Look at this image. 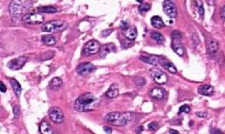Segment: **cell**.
Listing matches in <instances>:
<instances>
[{
    "mask_svg": "<svg viewBox=\"0 0 225 134\" xmlns=\"http://www.w3.org/2000/svg\"><path fill=\"white\" fill-rule=\"evenodd\" d=\"M100 101L93 93L86 92L80 95L74 102V109L80 112L93 111L99 107Z\"/></svg>",
    "mask_w": 225,
    "mask_h": 134,
    "instance_id": "6da1fadb",
    "label": "cell"
},
{
    "mask_svg": "<svg viewBox=\"0 0 225 134\" xmlns=\"http://www.w3.org/2000/svg\"><path fill=\"white\" fill-rule=\"evenodd\" d=\"M104 120L113 126L122 127L130 122L131 115L128 112H111L105 116Z\"/></svg>",
    "mask_w": 225,
    "mask_h": 134,
    "instance_id": "7a4b0ae2",
    "label": "cell"
},
{
    "mask_svg": "<svg viewBox=\"0 0 225 134\" xmlns=\"http://www.w3.org/2000/svg\"><path fill=\"white\" fill-rule=\"evenodd\" d=\"M68 28V23L62 20H53L41 25V31L47 33H57Z\"/></svg>",
    "mask_w": 225,
    "mask_h": 134,
    "instance_id": "3957f363",
    "label": "cell"
},
{
    "mask_svg": "<svg viewBox=\"0 0 225 134\" xmlns=\"http://www.w3.org/2000/svg\"><path fill=\"white\" fill-rule=\"evenodd\" d=\"M22 21L27 24H40L44 21V17L37 11H31L23 15Z\"/></svg>",
    "mask_w": 225,
    "mask_h": 134,
    "instance_id": "277c9868",
    "label": "cell"
},
{
    "mask_svg": "<svg viewBox=\"0 0 225 134\" xmlns=\"http://www.w3.org/2000/svg\"><path fill=\"white\" fill-rule=\"evenodd\" d=\"M100 45L97 40H90L87 42L82 49V54L85 57L95 55L100 51Z\"/></svg>",
    "mask_w": 225,
    "mask_h": 134,
    "instance_id": "5b68a950",
    "label": "cell"
},
{
    "mask_svg": "<svg viewBox=\"0 0 225 134\" xmlns=\"http://www.w3.org/2000/svg\"><path fill=\"white\" fill-rule=\"evenodd\" d=\"M26 2H21V1H12L9 4V12L13 17H18L26 11Z\"/></svg>",
    "mask_w": 225,
    "mask_h": 134,
    "instance_id": "8992f818",
    "label": "cell"
},
{
    "mask_svg": "<svg viewBox=\"0 0 225 134\" xmlns=\"http://www.w3.org/2000/svg\"><path fill=\"white\" fill-rule=\"evenodd\" d=\"M49 117L53 123L61 124L64 122V114L60 108L57 107H51L48 112Z\"/></svg>",
    "mask_w": 225,
    "mask_h": 134,
    "instance_id": "52a82bcc",
    "label": "cell"
},
{
    "mask_svg": "<svg viewBox=\"0 0 225 134\" xmlns=\"http://www.w3.org/2000/svg\"><path fill=\"white\" fill-rule=\"evenodd\" d=\"M162 7H163V11L164 13L167 15L169 18H175L177 15V8L175 4L173 1H170V0H166L162 3Z\"/></svg>",
    "mask_w": 225,
    "mask_h": 134,
    "instance_id": "ba28073f",
    "label": "cell"
},
{
    "mask_svg": "<svg viewBox=\"0 0 225 134\" xmlns=\"http://www.w3.org/2000/svg\"><path fill=\"white\" fill-rule=\"evenodd\" d=\"M150 74H151V76H152L154 81L157 84H159V85L165 84L166 82L168 81L167 74H166L165 73H163L161 70H159V69H158V68L152 69V70L150 71Z\"/></svg>",
    "mask_w": 225,
    "mask_h": 134,
    "instance_id": "9c48e42d",
    "label": "cell"
},
{
    "mask_svg": "<svg viewBox=\"0 0 225 134\" xmlns=\"http://www.w3.org/2000/svg\"><path fill=\"white\" fill-rule=\"evenodd\" d=\"M96 71V66L91 62H83L77 66L76 72L80 74V76H86L93 72Z\"/></svg>",
    "mask_w": 225,
    "mask_h": 134,
    "instance_id": "30bf717a",
    "label": "cell"
},
{
    "mask_svg": "<svg viewBox=\"0 0 225 134\" xmlns=\"http://www.w3.org/2000/svg\"><path fill=\"white\" fill-rule=\"evenodd\" d=\"M219 49V43L215 38L210 37L206 40V53L209 56L217 55Z\"/></svg>",
    "mask_w": 225,
    "mask_h": 134,
    "instance_id": "8fae6325",
    "label": "cell"
},
{
    "mask_svg": "<svg viewBox=\"0 0 225 134\" xmlns=\"http://www.w3.org/2000/svg\"><path fill=\"white\" fill-rule=\"evenodd\" d=\"M27 62V58L26 56H20L16 59L11 60V62H9L8 66L9 69L11 70H20V69L23 68V66Z\"/></svg>",
    "mask_w": 225,
    "mask_h": 134,
    "instance_id": "7c38bea8",
    "label": "cell"
},
{
    "mask_svg": "<svg viewBox=\"0 0 225 134\" xmlns=\"http://www.w3.org/2000/svg\"><path fill=\"white\" fill-rule=\"evenodd\" d=\"M172 47L173 51L177 54L179 56H184V53H185V49L183 47V44L181 42V39H172Z\"/></svg>",
    "mask_w": 225,
    "mask_h": 134,
    "instance_id": "4fadbf2b",
    "label": "cell"
},
{
    "mask_svg": "<svg viewBox=\"0 0 225 134\" xmlns=\"http://www.w3.org/2000/svg\"><path fill=\"white\" fill-rule=\"evenodd\" d=\"M159 63L162 67H164L167 71H169L170 73H172V74H177V68H175L174 64L173 62H171L169 61V60L160 57V58H159Z\"/></svg>",
    "mask_w": 225,
    "mask_h": 134,
    "instance_id": "5bb4252c",
    "label": "cell"
},
{
    "mask_svg": "<svg viewBox=\"0 0 225 134\" xmlns=\"http://www.w3.org/2000/svg\"><path fill=\"white\" fill-rule=\"evenodd\" d=\"M116 51V48H115V45L113 44V43H108L106 45H103L101 48H100V57L101 58H104L108 55L109 53L111 52H115Z\"/></svg>",
    "mask_w": 225,
    "mask_h": 134,
    "instance_id": "9a60e30c",
    "label": "cell"
},
{
    "mask_svg": "<svg viewBox=\"0 0 225 134\" xmlns=\"http://www.w3.org/2000/svg\"><path fill=\"white\" fill-rule=\"evenodd\" d=\"M149 94L153 99H155V100H159V101L163 100L165 97V91H164V89L161 88H153L150 91Z\"/></svg>",
    "mask_w": 225,
    "mask_h": 134,
    "instance_id": "2e32d148",
    "label": "cell"
},
{
    "mask_svg": "<svg viewBox=\"0 0 225 134\" xmlns=\"http://www.w3.org/2000/svg\"><path fill=\"white\" fill-rule=\"evenodd\" d=\"M123 34L125 37L128 39V40H134V39H136L137 36H138V32H137V29L135 26H130L129 27L127 30H125V31H123Z\"/></svg>",
    "mask_w": 225,
    "mask_h": 134,
    "instance_id": "e0dca14e",
    "label": "cell"
},
{
    "mask_svg": "<svg viewBox=\"0 0 225 134\" xmlns=\"http://www.w3.org/2000/svg\"><path fill=\"white\" fill-rule=\"evenodd\" d=\"M159 56H155V55H142L140 56V60L143 61L145 63H148L151 64V65H157L159 61Z\"/></svg>",
    "mask_w": 225,
    "mask_h": 134,
    "instance_id": "ac0fdd59",
    "label": "cell"
},
{
    "mask_svg": "<svg viewBox=\"0 0 225 134\" xmlns=\"http://www.w3.org/2000/svg\"><path fill=\"white\" fill-rule=\"evenodd\" d=\"M118 93H119L118 85H117L116 83H114L110 86L108 91L105 92V96L110 98V99H114V98H116L117 96H118Z\"/></svg>",
    "mask_w": 225,
    "mask_h": 134,
    "instance_id": "d6986e66",
    "label": "cell"
},
{
    "mask_svg": "<svg viewBox=\"0 0 225 134\" xmlns=\"http://www.w3.org/2000/svg\"><path fill=\"white\" fill-rule=\"evenodd\" d=\"M198 92L203 96H211L214 93V88L210 85H201L198 88Z\"/></svg>",
    "mask_w": 225,
    "mask_h": 134,
    "instance_id": "ffe728a7",
    "label": "cell"
},
{
    "mask_svg": "<svg viewBox=\"0 0 225 134\" xmlns=\"http://www.w3.org/2000/svg\"><path fill=\"white\" fill-rule=\"evenodd\" d=\"M151 24L154 28L157 29H161L165 27V23L163 22L162 19H161L159 16H153L151 18Z\"/></svg>",
    "mask_w": 225,
    "mask_h": 134,
    "instance_id": "44dd1931",
    "label": "cell"
},
{
    "mask_svg": "<svg viewBox=\"0 0 225 134\" xmlns=\"http://www.w3.org/2000/svg\"><path fill=\"white\" fill-rule=\"evenodd\" d=\"M9 83H11V85L12 87V89H13L14 93L16 94V96L17 97H20L21 92H22V87H21V85L18 83V81L16 80V79H14V78L9 79Z\"/></svg>",
    "mask_w": 225,
    "mask_h": 134,
    "instance_id": "7402d4cb",
    "label": "cell"
},
{
    "mask_svg": "<svg viewBox=\"0 0 225 134\" xmlns=\"http://www.w3.org/2000/svg\"><path fill=\"white\" fill-rule=\"evenodd\" d=\"M40 131L41 134H53V130L50 124L46 121H42L40 125Z\"/></svg>",
    "mask_w": 225,
    "mask_h": 134,
    "instance_id": "603a6c76",
    "label": "cell"
},
{
    "mask_svg": "<svg viewBox=\"0 0 225 134\" xmlns=\"http://www.w3.org/2000/svg\"><path fill=\"white\" fill-rule=\"evenodd\" d=\"M41 41L46 46H53L56 43V39L55 36H51V34H46V36H41Z\"/></svg>",
    "mask_w": 225,
    "mask_h": 134,
    "instance_id": "cb8c5ba5",
    "label": "cell"
},
{
    "mask_svg": "<svg viewBox=\"0 0 225 134\" xmlns=\"http://www.w3.org/2000/svg\"><path fill=\"white\" fill-rule=\"evenodd\" d=\"M37 11L38 13H56L57 11V8L53 6H44V7H40L37 8Z\"/></svg>",
    "mask_w": 225,
    "mask_h": 134,
    "instance_id": "d4e9b609",
    "label": "cell"
},
{
    "mask_svg": "<svg viewBox=\"0 0 225 134\" xmlns=\"http://www.w3.org/2000/svg\"><path fill=\"white\" fill-rule=\"evenodd\" d=\"M62 87V79L59 77H55L53 78L50 82V88L53 91H57Z\"/></svg>",
    "mask_w": 225,
    "mask_h": 134,
    "instance_id": "484cf974",
    "label": "cell"
},
{
    "mask_svg": "<svg viewBox=\"0 0 225 134\" xmlns=\"http://www.w3.org/2000/svg\"><path fill=\"white\" fill-rule=\"evenodd\" d=\"M151 38H152L155 42H157L159 45L163 44L164 40H165L164 36L160 33H159V32H152V33H151Z\"/></svg>",
    "mask_w": 225,
    "mask_h": 134,
    "instance_id": "4316f807",
    "label": "cell"
},
{
    "mask_svg": "<svg viewBox=\"0 0 225 134\" xmlns=\"http://www.w3.org/2000/svg\"><path fill=\"white\" fill-rule=\"evenodd\" d=\"M196 6L198 8V12L201 19H204V5L201 1H196Z\"/></svg>",
    "mask_w": 225,
    "mask_h": 134,
    "instance_id": "83f0119b",
    "label": "cell"
},
{
    "mask_svg": "<svg viewBox=\"0 0 225 134\" xmlns=\"http://www.w3.org/2000/svg\"><path fill=\"white\" fill-rule=\"evenodd\" d=\"M150 5L147 4V3H143V4H140V6L138 8L139 11L141 13H144V12H147L149 9H150Z\"/></svg>",
    "mask_w": 225,
    "mask_h": 134,
    "instance_id": "f1b7e54d",
    "label": "cell"
},
{
    "mask_svg": "<svg viewBox=\"0 0 225 134\" xmlns=\"http://www.w3.org/2000/svg\"><path fill=\"white\" fill-rule=\"evenodd\" d=\"M192 46L193 47H197L199 43H200V39H199V36L197 34H193L192 36Z\"/></svg>",
    "mask_w": 225,
    "mask_h": 134,
    "instance_id": "f546056e",
    "label": "cell"
},
{
    "mask_svg": "<svg viewBox=\"0 0 225 134\" xmlns=\"http://www.w3.org/2000/svg\"><path fill=\"white\" fill-rule=\"evenodd\" d=\"M148 128H149V130H152V131L158 130L159 128V125L157 122H151L148 124Z\"/></svg>",
    "mask_w": 225,
    "mask_h": 134,
    "instance_id": "4dcf8cb0",
    "label": "cell"
},
{
    "mask_svg": "<svg viewBox=\"0 0 225 134\" xmlns=\"http://www.w3.org/2000/svg\"><path fill=\"white\" fill-rule=\"evenodd\" d=\"M134 81H135L136 85H138V86H144L145 84V82H146L145 79L143 78V77H136L134 79Z\"/></svg>",
    "mask_w": 225,
    "mask_h": 134,
    "instance_id": "1f68e13d",
    "label": "cell"
},
{
    "mask_svg": "<svg viewBox=\"0 0 225 134\" xmlns=\"http://www.w3.org/2000/svg\"><path fill=\"white\" fill-rule=\"evenodd\" d=\"M189 112H190V107L189 105H187V104H184V105H182L180 107L178 114H181V113H187L188 114Z\"/></svg>",
    "mask_w": 225,
    "mask_h": 134,
    "instance_id": "d6a6232c",
    "label": "cell"
},
{
    "mask_svg": "<svg viewBox=\"0 0 225 134\" xmlns=\"http://www.w3.org/2000/svg\"><path fill=\"white\" fill-rule=\"evenodd\" d=\"M171 36H172V39H181L182 38V34L178 31H174L171 34Z\"/></svg>",
    "mask_w": 225,
    "mask_h": 134,
    "instance_id": "836d02e7",
    "label": "cell"
},
{
    "mask_svg": "<svg viewBox=\"0 0 225 134\" xmlns=\"http://www.w3.org/2000/svg\"><path fill=\"white\" fill-rule=\"evenodd\" d=\"M120 28L123 30V31H125V30H127L129 28V22H126V21H122L121 23H120Z\"/></svg>",
    "mask_w": 225,
    "mask_h": 134,
    "instance_id": "e575fe53",
    "label": "cell"
},
{
    "mask_svg": "<svg viewBox=\"0 0 225 134\" xmlns=\"http://www.w3.org/2000/svg\"><path fill=\"white\" fill-rule=\"evenodd\" d=\"M13 112H14V118H18L19 114H20V109H19L17 105L13 106Z\"/></svg>",
    "mask_w": 225,
    "mask_h": 134,
    "instance_id": "d590c367",
    "label": "cell"
},
{
    "mask_svg": "<svg viewBox=\"0 0 225 134\" xmlns=\"http://www.w3.org/2000/svg\"><path fill=\"white\" fill-rule=\"evenodd\" d=\"M196 116L198 117H206L207 116V113L206 112H197Z\"/></svg>",
    "mask_w": 225,
    "mask_h": 134,
    "instance_id": "8d00e7d4",
    "label": "cell"
},
{
    "mask_svg": "<svg viewBox=\"0 0 225 134\" xmlns=\"http://www.w3.org/2000/svg\"><path fill=\"white\" fill-rule=\"evenodd\" d=\"M210 132H211V134H224L221 130H216V128H211V130H210Z\"/></svg>",
    "mask_w": 225,
    "mask_h": 134,
    "instance_id": "74e56055",
    "label": "cell"
},
{
    "mask_svg": "<svg viewBox=\"0 0 225 134\" xmlns=\"http://www.w3.org/2000/svg\"><path fill=\"white\" fill-rule=\"evenodd\" d=\"M112 33V30L111 29H108V30H106V31H103L101 33V36H109V34Z\"/></svg>",
    "mask_w": 225,
    "mask_h": 134,
    "instance_id": "f35d334b",
    "label": "cell"
},
{
    "mask_svg": "<svg viewBox=\"0 0 225 134\" xmlns=\"http://www.w3.org/2000/svg\"><path fill=\"white\" fill-rule=\"evenodd\" d=\"M103 130H104V131L105 132H107L108 134H111L112 132H113V130L110 128V127H107V126H104L103 127Z\"/></svg>",
    "mask_w": 225,
    "mask_h": 134,
    "instance_id": "ab89813d",
    "label": "cell"
},
{
    "mask_svg": "<svg viewBox=\"0 0 225 134\" xmlns=\"http://www.w3.org/2000/svg\"><path fill=\"white\" fill-rule=\"evenodd\" d=\"M221 19L223 20V21H225V6H223V7H222V8H221Z\"/></svg>",
    "mask_w": 225,
    "mask_h": 134,
    "instance_id": "60d3db41",
    "label": "cell"
},
{
    "mask_svg": "<svg viewBox=\"0 0 225 134\" xmlns=\"http://www.w3.org/2000/svg\"><path fill=\"white\" fill-rule=\"evenodd\" d=\"M0 87H1V91H2V92H6L7 88H6V86L4 85L3 82H0Z\"/></svg>",
    "mask_w": 225,
    "mask_h": 134,
    "instance_id": "b9f144b4",
    "label": "cell"
},
{
    "mask_svg": "<svg viewBox=\"0 0 225 134\" xmlns=\"http://www.w3.org/2000/svg\"><path fill=\"white\" fill-rule=\"evenodd\" d=\"M169 132H170V134H180L177 130H173V128H171V130H169Z\"/></svg>",
    "mask_w": 225,
    "mask_h": 134,
    "instance_id": "7bdbcfd3",
    "label": "cell"
}]
</instances>
